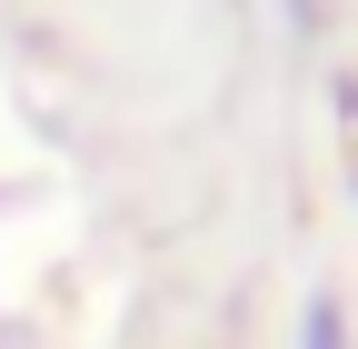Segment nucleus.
Segmentation results:
<instances>
[{
    "mask_svg": "<svg viewBox=\"0 0 358 349\" xmlns=\"http://www.w3.org/2000/svg\"><path fill=\"white\" fill-rule=\"evenodd\" d=\"M308 349H338V310H319V320H308Z\"/></svg>",
    "mask_w": 358,
    "mask_h": 349,
    "instance_id": "obj_1",
    "label": "nucleus"
}]
</instances>
